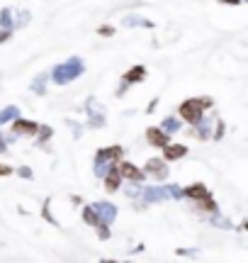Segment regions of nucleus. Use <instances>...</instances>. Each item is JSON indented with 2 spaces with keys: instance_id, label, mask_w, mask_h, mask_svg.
<instances>
[{
  "instance_id": "1",
  "label": "nucleus",
  "mask_w": 248,
  "mask_h": 263,
  "mask_svg": "<svg viewBox=\"0 0 248 263\" xmlns=\"http://www.w3.org/2000/svg\"><path fill=\"white\" fill-rule=\"evenodd\" d=\"M85 66H83V59L80 56H71L68 61L54 66V71L49 73V78L56 83V85H66V83H73L78 76H83Z\"/></svg>"
},
{
  "instance_id": "2",
  "label": "nucleus",
  "mask_w": 248,
  "mask_h": 263,
  "mask_svg": "<svg viewBox=\"0 0 248 263\" xmlns=\"http://www.w3.org/2000/svg\"><path fill=\"white\" fill-rule=\"evenodd\" d=\"M178 112H180V117H183L185 122H190V125L195 127V125L202 120V112H204V110L199 107L197 98H190V100H183V103H180V110H178Z\"/></svg>"
},
{
  "instance_id": "3",
  "label": "nucleus",
  "mask_w": 248,
  "mask_h": 263,
  "mask_svg": "<svg viewBox=\"0 0 248 263\" xmlns=\"http://www.w3.org/2000/svg\"><path fill=\"white\" fill-rule=\"evenodd\" d=\"M120 178H126V181H131V183H144L146 181V176H144V171H139L134 163H129V161H120Z\"/></svg>"
},
{
  "instance_id": "4",
  "label": "nucleus",
  "mask_w": 248,
  "mask_h": 263,
  "mask_svg": "<svg viewBox=\"0 0 248 263\" xmlns=\"http://www.w3.org/2000/svg\"><path fill=\"white\" fill-rule=\"evenodd\" d=\"M144 173H149V176L156 178V181H166V178H168V166H166V161H161V158H151V161H146Z\"/></svg>"
},
{
  "instance_id": "5",
  "label": "nucleus",
  "mask_w": 248,
  "mask_h": 263,
  "mask_svg": "<svg viewBox=\"0 0 248 263\" xmlns=\"http://www.w3.org/2000/svg\"><path fill=\"white\" fill-rule=\"evenodd\" d=\"M93 210L98 212L100 224H112V219L117 217V207H115L112 202H95V205H93Z\"/></svg>"
},
{
  "instance_id": "6",
  "label": "nucleus",
  "mask_w": 248,
  "mask_h": 263,
  "mask_svg": "<svg viewBox=\"0 0 248 263\" xmlns=\"http://www.w3.org/2000/svg\"><path fill=\"white\" fill-rule=\"evenodd\" d=\"M95 103H98L95 98H88V103H85V110H88V117H90V127H105V115L98 110Z\"/></svg>"
},
{
  "instance_id": "7",
  "label": "nucleus",
  "mask_w": 248,
  "mask_h": 263,
  "mask_svg": "<svg viewBox=\"0 0 248 263\" xmlns=\"http://www.w3.org/2000/svg\"><path fill=\"white\" fill-rule=\"evenodd\" d=\"M39 130V125L37 122H32V120H22V117H17V120H12V132L15 134H27V136H34Z\"/></svg>"
},
{
  "instance_id": "8",
  "label": "nucleus",
  "mask_w": 248,
  "mask_h": 263,
  "mask_svg": "<svg viewBox=\"0 0 248 263\" xmlns=\"http://www.w3.org/2000/svg\"><path fill=\"white\" fill-rule=\"evenodd\" d=\"M146 139H149V144L161 146V149H163L166 144H171V136L161 130V127H149V130H146Z\"/></svg>"
},
{
  "instance_id": "9",
  "label": "nucleus",
  "mask_w": 248,
  "mask_h": 263,
  "mask_svg": "<svg viewBox=\"0 0 248 263\" xmlns=\"http://www.w3.org/2000/svg\"><path fill=\"white\" fill-rule=\"evenodd\" d=\"M185 154H187L185 144H173V141H171V144L163 146V158H166V161H178V158H183Z\"/></svg>"
},
{
  "instance_id": "10",
  "label": "nucleus",
  "mask_w": 248,
  "mask_h": 263,
  "mask_svg": "<svg viewBox=\"0 0 248 263\" xmlns=\"http://www.w3.org/2000/svg\"><path fill=\"white\" fill-rule=\"evenodd\" d=\"M141 195H144L146 202H163V200H168V197H171L166 185H163V188H156V185H153V188H144V190H141Z\"/></svg>"
},
{
  "instance_id": "11",
  "label": "nucleus",
  "mask_w": 248,
  "mask_h": 263,
  "mask_svg": "<svg viewBox=\"0 0 248 263\" xmlns=\"http://www.w3.org/2000/svg\"><path fill=\"white\" fill-rule=\"evenodd\" d=\"M183 195L187 197V200H195V202H202V200H209V190L202 185V183H195V185H190L187 190H183Z\"/></svg>"
},
{
  "instance_id": "12",
  "label": "nucleus",
  "mask_w": 248,
  "mask_h": 263,
  "mask_svg": "<svg viewBox=\"0 0 248 263\" xmlns=\"http://www.w3.org/2000/svg\"><path fill=\"white\" fill-rule=\"evenodd\" d=\"M95 158L107 161V163H117V161H122V146H107V149H100Z\"/></svg>"
},
{
  "instance_id": "13",
  "label": "nucleus",
  "mask_w": 248,
  "mask_h": 263,
  "mask_svg": "<svg viewBox=\"0 0 248 263\" xmlns=\"http://www.w3.org/2000/svg\"><path fill=\"white\" fill-rule=\"evenodd\" d=\"M144 78H146V68H144V66H134L131 71H126V73H124L122 83L124 85H134V83H141Z\"/></svg>"
},
{
  "instance_id": "14",
  "label": "nucleus",
  "mask_w": 248,
  "mask_h": 263,
  "mask_svg": "<svg viewBox=\"0 0 248 263\" xmlns=\"http://www.w3.org/2000/svg\"><path fill=\"white\" fill-rule=\"evenodd\" d=\"M120 181H122V178H120L117 168H115V166H110V171L105 173V190H107V193H115V190H120V185H122Z\"/></svg>"
},
{
  "instance_id": "15",
  "label": "nucleus",
  "mask_w": 248,
  "mask_h": 263,
  "mask_svg": "<svg viewBox=\"0 0 248 263\" xmlns=\"http://www.w3.org/2000/svg\"><path fill=\"white\" fill-rule=\"evenodd\" d=\"M124 25H126V27H146V29H151V27H153V22H151V20L139 17V15H126V17H124Z\"/></svg>"
},
{
  "instance_id": "16",
  "label": "nucleus",
  "mask_w": 248,
  "mask_h": 263,
  "mask_svg": "<svg viewBox=\"0 0 248 263\" xmlns=\"http://www.w3.org/2000/svg\"><path fill=\"white\" fill-rule=\"evenodd\" d=\"M17 117H20V107H17V105H7V107L0 110V125L12 122V120H17Z\"/></svg>"
},
{
  "instance_id": "17",
  "label": "nucleus",
  "mask_w": 248,
  "mask_h": 263,
  "mask_svg": "<svg viewBox=\"0 0 248 263\" xmlns=\"http://www.w3.org/2000/svg\"><path fill=\"white\" fill-rule=\"evenodd\" d=\"M47 78H49V73H39V76L32 80V90H34L37 95H44V93H47Z\"/></svg>"
},
{
  "instance_id": "18",
  "label": "nucleus",
  "mask_w": 248,
  "mask_h": 263,
  "mask_svg": "<svg viewBox=\"0 0 248 263\" xmlns=\"http://www.w3.org/2000/svg\"><path fill=\"white\" fill-rule=\"evenodd\" d=\"M0 27H2V29H12V27H15L10 7H2V10H0Z\"/></svg>"
},
{
  "instance_id": "19",
  "label": "nucleus",
  "mask_w": 248,
  "mask_h": 263,
  "mask_svg": "<svg viewBox=\"0 0 248 263\" xmlns=\"http://www.w3.org/2000/svg\"><path fill=\"white\" fill-rule=\"evenodd\" d=\"M83 219H85V224H90V227H98V224H100V217H98V212H95L93 207H85V210H83Z\"/></svg>"
},
{
  "instance_id": "20",
  "label": "nucleus",
  "mask_w": 248,
  "mask_h": 263,
  "mask_svg": "<svg viewBox=\"0 0 248 263\" xmlns=\"http://www.w3.org/2000/svg\"><path fill=\"white\" fill-rule=\"evenodd\" d=\"M180 127H183V125H180V122H178L175 117H171V115H168V117L163 120V125H161V130L166 132V134H168V132L173 134V132H178V130H180Z\"/></svg>"
},
{
  "instance_id": "21",
  "label": "nucleus",
  "mask_w": 248,
  "mask_h": 263,
  "mask_svg": "<svg viewBox=\"0 0 248 263\" xmlns=\"http://www.w3.org/2000/svg\"><path fill=\"white\" fill-rule=\"evenodd\" d=\"M37 134H39V144H44V141L51 136V127H39V130H37Z\"/></svg>"
},
{
  "instance_id": "22",
  "label": "nucleus",
  "mask_w": 248,
  "mask_h": 263,
  "mask_svg": "<svg viewBox=\"0 0 248 263\" xmlns=\"http://www.w3.org/2000/svg\"><path fill=\"white\" fill-rule=\"evenodd\" d=\"M197 103H199V107H202V110H209V107L214 105V100H212L209 95H204V98H197Z\"/></svg>"
},
{
  "instance_id": "23",
  "label": "nucleus",
  "mask_w": 248,
  "mask_h": 263,
  "mask_svg": "<svg viewBox=\"0 0 248 263\" xmlns=\"http://www.w3.org/2000/svg\"><path fill=\"white\" fill-rule=\"evenodd\" d=\"M98 34H102V37H112V34H115V27H100Z\"/></svg>"
},
{
  "instance_id": "24",
  "label": "nucleus",
  "mask_w": 248,
  "mask_h": 263,
  "mask_svg": "<svg viewBox=\"0 0 248 263\" xmlns=\"http://www.w3.org/2000/svg\"><path fill=\"white\" fill-rule=\"evenodd\" d=\"M222 134H224V122H222V120H217V132H214V139H222Z\"/></svg>"
},
{
  "instance_id": "25",
  "label": "nucleus",
  "mask_w": 248,
  "mask_h": 263,
  "mask_svg": "<svg viewBox=\"0 0 248 263\" xmlns=\"http://www.w3.org/2000/svg\"><path fill=\"white\" fill-rule=\"evenodd\" d=\"M10 37H12V29H0V44H2V42H7Z\"/></svg>"
},
{
  "instance_id": "26",
  "label": "nucleus",
  "mask_w": 248,
  "mask_h": 263,
  "mask_svg": "<svg viewBox=\"0 0 248 263\" xmlns=\"http://www.w3.org/2000/svg\"><path fill=\"white\" fill-rule=\"evenodd\" d=\"M17 173H20L22 178H32V171H29V168H25V166H22V168H20Z\"/></svg>"
},
{
  "instance_id": "27",
  "label": "nucleus",
  "mask_w": 248,
  "mask_h": 263,
  "mask_svg": "<svg viewBox=\"0 0 248 263\" xmlns=\"http://www.w3.org/2000/svg\"><path fill=\"white\" fill-rule=\"evenodd\" d=\"M10 173H12V168L5 166V163H0V176H10Z\"/></svg>"
},
{
  "instance_id": "28",
  "label": "nucleus",
  "mask_w": 248,
  "mask_h": 263,
  "mask_svg": "<svg viewBox=\"0 0 248 263\" xmlns=\"http://www.w3.org/2000/svg\"><path fill=\"white\" fill-rule=\"evenodd\" d=\"M7 151V141H5V136L0 134V154H5Z\"/></svg>"
},
{
  "instance_id": "29",
  "label": "nucleus",
  "mask_w": 248,
  "mask_h": 263,
  "mask_svg": "<svg viewBox=\"0 0 248 263\" xmlns=\"http://www.w3.org/2000/svg\"><path fill=\"white\" fill-rule=\"evenodd\" d=\"M222 5H241V0H219Z\"/></svg>"
},
{
  "instance_id": "30",
  "label": "nucleus",
  "mask_w": 248,
  "mask_h": 263,
  "mask_svg": "<svg viewBox=\"0 0 248 263\" xmlns=\"http://www.w3.org/2000/svg\"><path fill=\"white\" fill-rule=\"evenodd\" d=\"M156 105H158V100H151V105L146 107V112H153V110H156Z\"/></svg>"
},
{
  "instance_id": "31",
  "label": "nucleus",
  "mask_w": 248,
  "mask_h": 263,
  "mask_svg": "<svg viewBox=\"0 0 248 263\" xmlns=\"http://www.w3.org/2000/svg\"><path fill=\"white\" fill-rule=\"evenodd\" d=\"M105 263H115V261H105Z\"/></svg>"
}]
</instances>
